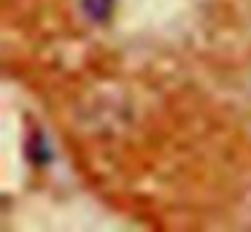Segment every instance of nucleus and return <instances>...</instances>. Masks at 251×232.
<instances>
[{
    "mask_svg": "<svg viewBox=\"0 0 251 232\" xmlns=\"http://www.w3.org/2000/svg\"><path fill=\"white\" fill-rule=\"evenodd\" d=\"M81 8L92 19H105L111 14V8H114V0H81Z\"/></svg>",
    "mask_w": 251,
    "mask_h": 232,
    "instance_id": "1",
    "label": "nucleus"
}]
</instances>
